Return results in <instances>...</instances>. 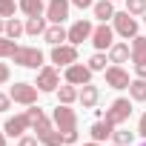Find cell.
Segmentation results:
<instances>
[{
  "mask_svg": "<svg viewBox=\"0 0 146 146\" xmlns=\"http://www.w3.org/2000/svg\"><path fill=\"white\" fill-rule=\"evenodd\" d=\"M52 120H54V126L63 132V140H66V143H75V140H78V115H75V109H69V103H60V106L54 109Z\"/></svg>",
  "mask_w": 146,
  "mask_h": 146,
  "instance_id": "obj_1",
  "label": "cell"
},
{
  "mask_svg": "<svg viewBox=\"0 0 146 146\" xmlns=\"http://www.w3.org/2000/svg\"><path fill=\"white\" fill-rule=\"evenodd\" d=\"M12 60L17 66H26V69H43V52L37 46H17Z\"/></svg>",
  "mask_w": 146,
  "mask_h": 146,
  "instance_id": "obj_2",
  "label": "cell"
},
{
  "mask_svg": "<svg viewBox=\"0 0 146 146\" xmlns=\"http://www.w3.org/2000/svg\"><path fill=\"white\" fill-rule=\"evenodd\" d=\"M129 115H132L129 98H117V100H112V106L106 109V120H109L112 126H123V123L129 120Z\"/></svg>",
  "mask_w": 146,
  "mask_h": 146,
  "instance_id": "obj_3",
  "label": "cell"
},
{
  "mask_svg": "<svg viewBox=\"0 0 146 146\" xmlns=\"http://www.w3.org/2000/svg\"><path fill=\"white\" fill-rule=\"evenodd\" d=\"M112 29H115V35H120V37H135L137 35V20H135V15H129V12H115V17H112Z\"/></svg>",
  "mask_w": 146,
  "mask_h": 146,
  "instance_id": "obj_4",
  "label": "cell"
},
{
  "mask_svg": "<svg viewBox=\"0 0 146 146\" xmlns=\"http://www.w3.org/2000/svg\"><path fill=\"white\" fill-rule=\"evenodd\" d=\"M37 86L35 83H26V80H20V83H15L12 89H9V95H12V100L15 103H23V106H32V103H37Z\"/></svg>",
  "mask_w": 146,
  "mask_h": 146,
  "instance_id": "obj_5",
  "label": "cell"
},
{
  "mask_svg": "<svg viewBox=\"0 0 146 146\" xmlns=\"http://www.w3.org/2000/svg\"><path fill=\"white\" fill-rule=\"evenodd\" d=\"M52 63L57 66H72V63H78V46H72V43H60V46H52Z\"/></svg>",
  "mask_w": 146,
  "mask_h": 146,
  "instance_id": "obj_6",
  "label": "cell"
},
{
  "mask_svg": "<svg viewBox=\"0 0 146 146\" xmlns=\"http://www.w3.org/2000/svg\"><path fill=\"white\" fill-rule=\"evenodd\" d=\"M63 78H66V83L86 86V83H92V69H89V66H83V63H72V66H66Z\"/></svg>",
  "mask_w": 146,
  "mask_h": 146,
  "instance_id": "obj_7",
  "label": "cell"
},
{
  "mask_svg": "<svg viewBox=\"0 0 146 146\" xmlns=\"http://www.w3.org/2000/svg\"><path fill=\"white\" fill-rule=\"evenodd\" d=\"M40 92H57L60 86V75H57V69L54 66H43L37 69V83H35Z\"/></svg>",
  "mask_w": 146,
  "mask_h": 146,
  "instance_id": "obj_8",
  "label": "cell"
},
{
  "mask_svg": "<svg viewBox=\"0 0 146 146\" xmlns=\"http://www.w3.org/2000/svg\"><path fill=\"white\" fill-rule=\"evenodd\" d=\"M92 32H95V26L89 20H75L72 29H69V43L72 46H80L83 40H92Z\"/></svg>",
  "mask_w": 146,
  "mask_h": 146,
  "instance_id": "obj_9",
  "label": "cell"
},
{
  "mask_svg": "<svg viewBox=\"0 0 146 146\" xmlns=\"http://www.w3.org/2000/svg\"><path fill=\"white\" fill-rule=\"evenodd\" d=\"M69 6H72V0H49L46 20H49V23H63V20L69 17Z\"/></svg>",
  "mask_w": 146,
  "mask_h": 146,
  "instance_id": "obj_10",
  "label": "cell"
},
{
  "mask_svg": "<svg viewBox=\"0 0 146 146\" xmlns=\"http://www.w3.org/2000/svg\"><path fill=\"white\" fill-rule=\"evenodd\" d=\"M92 43H95V49H98V52L109 49V46L115 43V29H112V26H106V23L95 26V32H92Z\"/></svg>",
  "mask_w": 146,
  "mask_h": 146,
  "instance_id": "obj_11",
  "label": "cell"
},
{
  "mask_svg": "<svg viewBox=\"0 0 146 146\" xmlns=\"http://www.w3.org/2000/svg\"><path fill=\"white\" fill-rule=\"evenodd\" d=\"M106 83H109L112 89H129V83H132V80H129V72H126L123 66H117V63H115V66H109V69H106Z\"/></svg>",
  "mask_w": 146,
  "mask_h": 146,
  "instance_id": "obj_12",
  "label": "cell"
},
{
  "mask_svg": "<svg viewBox=\"0 0 146 146\" xmlns=\"http://www.w3.org/2000/svg\"><path fill=\"white\" fill-rule=\"evenodd\" d=\"M29 129H32V123H29L26 115H15V117H9L6 126H3V132H6L9 137H23V132H29Z\"/></svg>",
  "mask_w": 146,
  "mask_h": 146,
  "instance_id": "obj_13",
  "label": "cell"
},
{
  "mask_svg": "<svg viewBox=\"0 0 146 146\" xmlns=\"http://www.w3.org/2000/svg\"><path fill=\"white\" fill-rule=\"evenodd\" d=\"M43 40H46L49 46H60V43H66V40H69V32H66L60 23H52V26L43 32Z\"/></svg>",
  "mask_w": 146,
  "mask_h": 146,
  "instance_id": "obj_14",
  "label": "cell"
},
{
  "mask_svg": "<svg viewBox=\"0 0 146 146\" xmlns=\"http://www.w3.org/2000/svg\"><path fill=\"white\" fill-rule=\"evenodd\" d=\"M78 100L83 103V109H95V106H98V100H100V89H98L95 83H86V86L80 89Z\"/></svg>",
  "mask_w": 146,
  "mask_h": 146,
  "instance_id": "obj_15",
  "label": "cell"
},
{
  "mask_svg": "<svg viewBox=\"0 0 146 146\" xmlns=\"http://www.w3.org/2000/svg\"><path fill=\"white\" fill-rule=\"evenodd\" d=\"M129 57H132V46H129V43H112V46H109V63H117V66H120V63H126Z\"/></svg>",
  "mask_w": 146,
  "mask_h": 146,
  "instance_id": "obj_16",
  "label": "cell"
},
{
  "mask_svg": "<svg viewBox=\"0 0 146 146\" xmlns=\"http://www.w3.org/2000/svg\"><path fill=\"white\" fill-rule=\"evenodd\" d=\"M132 63H146V37L143 35H135L132 37Z\"/></svg>",
  "mask_w": 146,
  "mask_h": 146,
  "instance_id": "obj_17",
  "label": "cell"
},
{
  "mask_svg": "<svg viewBox=\"0 0 146 146\" xmlns=\"http://www.w3.org/2000/svg\"><path fill=\"white\" fill-rule=\"evenodd\" d=\"M115 0H100V3H95L92 6V12H95V17L100 20V23H106V20H112L115 17Z\"/></svg>",
  "mask_w": 146,
  "mask_h": 146,
  "instance_id": "obj_18",
  "label": "cell"
},
{
  "mask_svg": "<svg viewBox=\"0 0 146 146\" xmlns=\"http://www.w3.org/2000/svg\"><path fill=\"white\" fill-rule=\"evenodd\" d=\"M89 132H92V140H98V143H100V140H106V137H109V135L115 132V126H112V123H109V120L103 117V120L92 123V129H89Z\"/></svg>",
  "mask_w": 146,
  "mask_h": 146,
  "instance_id": "obj_19",
  "label": "cell"
},
{
  "mask_svg": "<svg viewBox=\"0 0 146 146\" xmlns=\"http://www.w3.org/2000/svg\"><path fill=\"white\" fill-rule=\"evenodd\" d=\"M40 143H43V146H63L66 140H63V132H60L57 126H52L49 132H43V135H40Z\"/></svg>",
  "mask_w": 146,
  "mask_h": 146,
  "instance_id": "obj_20",
  "label": "cell"
},
{
  "mask_svg": "<svg viewBox=\"0 0 146 146\" xmlns=\"http://www.w3.org/2000/svg\"><path fill=\"white\" fill-rule=\"evenodd\" d=\"M129 98L137 100V103L146 100V80H143V78H135V80L129 83Z\"/></svg>",
  "mask_w": 146,
  "mask_h": 146,
  "instance_id": "obj_21",
  "label": "cell"
},
{
  "mask_svg": "<svg viewBox=\"0 0 146 146\" xmlns=\"http://www.w3.org/2000/svg\"><path fill=\"white\" fill-rule=\"evenodd\" d=\"M78 95H80V92H78V86H75V83L57 86V98H60V103H69V106H72V103L78 100Z\"/></svg>",
  "mask_w": 146,
  "mask_h": 146,
  "instance_id": "obj_22",
  "label": "cell"
},
{
  "mask_svg": "<svg viewBox=\"0 0 146 146\" xmlns=\"http://www.w3.org/2000/svg\"><path fill=\"white\" fill-rule=\"evenodd\" d=\"M46 29H49V26H46V17H43V15L26 20V35H32V37H35V35H43Z\"/></svg>",
  "mask_w": 146,
  "mask_h": 146,
  "instance_id": "obj_23",
  "label": "cell"
},
{
  "mask_svg": "<svg viewBox=\"0 0 146 146\" xmlns=\"http://www.w3.org/2000/svg\"><path fill=\"white\" fill-rule=\"evenodd\" d=\"M20 12L23 15H29V17H37V15H43V0H20Z\"/></svg>",
  "mask_w": 146,
  "mask_h": 146,
  "instance_id": "obj_24",
  "label": "cell"
},
{
  "mask_svg": "<svg viewBox=\"0 0 146 146\" xmlns=\"http://www.w3.org/2000/svg\"><path fill=\"white\" fill-rule=\"evenodd\" d=\"M23 32H26V23H20L17 17H9V20H6V35H9L12 40H17Z\"/></svg>",
  "mask_w": 146,
  "mask_h": 146,
  "instance_id": "obj_25",
  "label": "cell"
},
{
  "mask_svg": "<svg viewBox=\"0 0 146 146\" xmlns=\"http://www.w3.org/2000/svg\"><path fill=\"white\" fill-rule=\"evenodd\" d=\"M15 52H17V43L9 35H0V57H12Z\"/></svg>",
  "mask_w": 146,
  "mask_h": 146,
  "instance_id": "obj_26",
  "label": "cell"
},
{
  "mask_svg": "<svg viewBox=\"0 0 146 146\" xmlns=\"http://www.w3.org/2000/svg\"><path fill=\"white\" fill-rule=\"evenodd\" d=\"M106 63H109V57H106L103 52H95V54L89 57V69H92V72H106Z\"/></svg>",
  "mask_w": 146,
  "mask_h": 146,
  "instance_id": "obj_27",
  "label": "cell"
},
{
  "mask_svg": "<svg viewBox=\"0 0 146 146\" xmlns=\"http://www.w3.org/2000/svg\"><path fill=\"white\" fill-rule=\"evenodd\" d=\"M26 117H29V123H32V129H35V126H37V123H40V120L46 117V112H43V109H40L37 103H32V106L26 109Z\"/></svg>",
  "mask_w": 146,
  "mask_h": 146,
  "instance_id": "obj_28",
  "label": "cell"
},
{
  "mask_svg": "<svg viewBox=\"0 0 146 146\" xmlns=\"http://www.w3.org/2000/svg\"><path fill=\"white\" fill-rule=\"evenodd\" d=\"M17 9H20V6L15 3V0H0V17H15Z\"/></svg>",
  "mask_w": 146,
  "mask_h": 146,
  "instance_id": "obj_29",
  "label": "cell"
},
{
  "mask_svg": "<svg viewBox=\"0 0 146 146\" xmlns=\"http://www.w3.org/2000/svg\"><path fill=\"white\" fill-rule=\"evenodd\" d=\"M129 15H146V0H126Z\"/></svg>",
  "mask_w": 146,
  "mask_h": 146,
  "instance_id": "obj_30",
  "label": "cell"
},
{
  "mask_svg": "<svg viewBox=\"0 0 146 146\" xmlns=\"http://www.w3.org/2000/svg\"><path fill=\"white\" fill-rule=\"evenodd\" d=\"M112 137H115V143H117V146H129V143H132V132H126V129L112 132Z\"/></svg>",
  "mask_w": 146,
  "mask_h": 146,
  "instance_id": "obj_31",
  "label": "cell"
},
{
  "mask_svg": "<svg viewBox=\"0 0 146 146\" xmlns=\"http://www.w3.org/2000/svg\"><path fill=\"white\" fill-rule=\"evenodd\" d=\"M37 143H40L37 135H23V137L17 140V146H37Z\"/></svg>",
  "mask_w": 146,
  "mask_h": 146,
  "instance_id": "obj_32",
  "label": "cell"
},
{
  "mask_svg": "<svg viewBox=\"0 0 146 146\" xmlns=\"http://www.w3.org/2000/svg\"><path fill=\"white\" fill-rule=\"evenodd\" d=\"M12 106V95H3V92H0V112H6Z\"/></svg>",
  "mask_w": 146,
  "mask_h": 146,
  "instance_id": "obj_33",
  "label": "cell"
},
{
  "mask_svg": "<svg viewBox=\"0 0 146 146\" xmlns=\"http://www.w3.org/2000/svg\"><path fill=\"white\" fill-rule=\"evenodd\" d=\"M9 75H12V72H9V66H6V63H0V86L9 80Z\"/></svg>",
  "mask_w": 146,
  "mask_h": 146,
  "instance_id": "obj_34",
  "label": "cell"
},
{
  "mask_svg": "<svg viewBox=\"0 0 146 146\" xmlns=\"http://www.w3.org/2000/svg\"><path fill=\"white\" fill-rule=\"evenodd\" d=\"M72 6H78V9H92L95 0H72Z\"/></svg>",
  "mask_w": 146,
  "mask_h": 146,
  "instance_id": "obj_35",
  "label": "cell"
},
{
  "mask_svg": "<svg viewBox=\"0 0 146 146\" xmlns=\"http://www.w3.org/2000/svg\"><path fill=\"white\" fill-rule=\"evenodd\" d=\"M137 135H140V137H146V112L140 115V123H137Z\"/></svg>",
  "mask_w": 146,
  "mask_h": 146,
  "instance_id": "obj_36",
  "label": "cell"
},
{
  "mask_svg": "<svg viewBox=\"0 0 146 146\" xmlns=\"http://www.w3.org/2000/svg\"><path fill=\"white\" fill-rule=\"evenodd\" d=\"M135 72H137V78H143V80H146V63H137V66H135Z\"/></svg>",
  "mask_w": 146,
  "mask_h": 146,
  "instance_id": "obj_37",
  "label": "cell"
},
{
  "mask_svg": "<svg viewBox=\"0 0 146 146\" xmlns=\"http://www.w3.org/2000/svg\"><path fill=\"white\" fill-rule=\"evenodd\" d=\"M0 35H6V20L0 17Z\"/></svg>",
  "mask_w": 146,
  "mask_h": 146,
  "instance_id": "obj_38",
  "label": "cell"
},
{
  "mask_svg": "<svg viewBox=\"0 0 146 146\" xmlns=\"http://www.w3.org/2000/svg\"><path fill=\"white\" fill-rule=\"evenodd\" d=\"M0 146H6V132H0Z\"/></svg>",
  "mask_w": 146,
  "mask_h": 146,
  "instance_id": "obj_39",
  "label": "cell"
},
{
  "mask_svg": "<svg viewBox=\"0 0 146 146\" xmlns=\"http://www.w3.org/2000/svg\"><path fill=\"white\" fill-rule=\"evenodd\" d=\"M83 146H100V143H98V140H92V143H83Z\"/></svg>",
  "mask_w": 146,
  "mask_h": 146,
  "instance_id": "obj_40",
  "label": "cell"
},
{
  "mask_svg": "<svg viewBox=\"0 0 146 146\" xmlns=\"http://www.w3.org/2000/svg\"><path fill=\"white\" fill-rule=\"evenodd\" d=\"M63 146H72V143H63Z\"/></svg>",
  "mask_w": 146,
  "mask_h": 146,
  "instance_id": "obj_41",
  "label": "cell"
},
{
  "mask_svg": "<svg viewBox=\"0 0 146 146\" xmlns=\"http://www.w3.org/2000/svg\"><path fill=\"white\" fill-rule=\"evenodd\" d=\"M140 146H146V140H143V143H140Z\"/></svg>",
  "mask_w": 146,
  "mask_h": 146,
  "instance_id": "obj_42",
  "label": "cell"
},
{
  "mask_svg": "<svg viewBox=\"0 0 146 146\" xmlns=\"http://www.w3.org/2000/svg\"><path fill=\"white\" fill-rule=\"evenodd\" d=\"M143 20H146V17H143Z\"/></svg>",
  "mask_w": 146,
  "mask_h": 146,
  "instance_id": "obj_43",
  "label": "cell"
},
{
  "mask_svg": "<svg viewBox=\"0 0 146 146\" xmlns=\"http://www.w3.org/2000/svg\"><path fill=\"white\" fill-rule=\"evenodd\" d=\"M115 146H117V143H115Z\"/></svg>",
  "mask_w": 146,
  "mask_h": 146,
  "instance_id": "obj_44",
  "label": "cell"
}]
</instances>
